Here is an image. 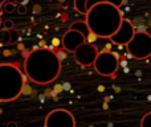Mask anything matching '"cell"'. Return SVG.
Masks as SVG:
<instances>
[{
  "label": "cell",
  "mask_w": 151,
  "mask_h": 127,
  "mask_svg": "<svg viewBox=\"0 0 151 127\" xmlns=\"http://www.w3.org/2000/svg\"><path fill=\"white\" fill-rule=\"evenodd\" d=\"M97 53H98V49L93 44L85 41L76 48L73 56H74L76 62L80 64L81 66H90L94 62V58H96Z\"/></svg>",
  "instance_id": "cell-7"
},
{
  "label": "cell",
  "mask_w": 151,
  "mask_h": 127,
  "mask_svg": "<svg viewBox=\"0 0 151 127\" xmlns=\"http://www.w3.org/2000/svg\"><path fill=\"white\" fill-rule=\"evenodd\" d=\"M4 1H5V0H0V5H1L3 3H4Z\"/></svg>",
  "instance_id": "cell-21"
},
{
  "label": "cell",
  "mask_w": 151,
  "mask_h": 127,
  "mask_svg": "<svg viewBox=\"0 0 151 127\" xmlns=\"http://www.w3.org/2000/svg\"><path fill=\"white\" fill-rule=\"evenodd\" d=\"M101 1H106V0H86V3H85L86 12H88V9H89L90 7H93L94 4H97V3H101Z\"/></svg>",
  "instance_id": "cell-14"
},
{
  "label": "cell",
  "mask_w": 151,
  "mask_h": 127,
  "mask_svg": "<svg viewBox=\"0 0 151 127\" xmlns=\"http://www.w3.org/2000/svg\"><path fill=\"white\" fill-rule=\"evenodd\" d=\"M45 127H74L76 119L70 111L65 109H56L52 110L45 117L44 121Z\"/></svg>",
  "instance_id": "cell-6"
},
{
  "label": "cell",
  "mask_w": 151,
  "mask_h": 127,
  "mask_svg": "<svg viewBox=\"0 0 151 127\" xmlns=\"http://www.w3.org/2000/svg\"><path fill=\"white\" fill-rule=\"evenodd\" d=\"M12 41L11 29H0V45H8Z\"/></svg>",
  "instance_id": "cell-11"
},
{
  "label": "cell",
  "mask_w": 151,
  "mask_h": 127,
  "mask_svg": "<svg viewBox=\"0 0 151 127\" xmlns=\"http://www.w3.org/2000/svg\"><path fill=\"white\" fill-rule=\"evenodd\" d=\"M16 11H17L20 15H24V13L27 12V8H25V5H23V4H19V5H16Z\"/></svg>",
  "instance_id": "cell-18"
},
{
  "label": "cell",
  "mask_w": 151,
  "mask_h": 127,
  "mask_svg": "<svg viewBox=\"0 0 151 127\" xmlns=\"http://www.w3.org/2000/svg\"><path fill=\"white\" fill-rule=\"evenodd\" d=\"M86 0H74V8L76 11L81 13V15H86V8H85Z\"/></svg>",
  "instance_id": "cell-12"
},
{
  "label": "cell",
  "mask_w": 151,
  "mask_h": 127,
  "mask_svg": "<svg viewBox=\"0 0 151 127\" xmlns=\"http://www.w3.org/2000/svg\"><path fill=\"white\" fill-rule=\"evenodd\" d=\"M24 73L12 62L0 64V102H11L21 95L24 89Z\"/></svg>",
  "instance_id": "cell-3"
},
{
  "label": "cell",
  "mask_w": 151,
  "mask_h": 127,
  "mask_svg": "<svg viewBox=\"0 0 151 127\" xmlns=\"http://www.w3.org/2000/svg\"><path fill=\"white\" fill-rule=\"evenodd\" d=\"M126 49L131 57L137 60L149 58L151 55V36L147 32H134L130 41L126 42Z\"/></svg>",
  "instance_id": "cell-4"
},
{
  "label": "cell",
  "mask_w": 151,
  "mask_h": 127,
  "mask_svg": "<svg viewBox=\"0 0 151 127\" xmlns=\"http://www.w3.org/2000/svg\"><path fill=\"white\" fill-rule=\"evenodd\" d=\"M1 13H3V7L0 5V16H1Z\"/></svg>",
  "instance_id": "cell-20"
},
{
  "label": "cell",
  "mask_w": 151,
  "mask_h": 127,
  "mask_svg": "<svg viewBox=\"0 0 151 127\" xmlns=\"http://www.w3.org/2000/svg\"><path fill=\"white\" fill-rule=\"evenodd\" d=\"M7 127H17V123H16V122H8Z\"/></svg>",
  "instance_id": "cell-19"
},
{
  "label": "cell",
  "mask_w": 151,
  "mask_h": 127,
  "mask_svg": "<svg viewBox=\"0 0 151 127\" xmlns=\"http://www.w3.org/2000/svg\"><path fill=\"white\" fill-rule=\"evenodd\" d=\"M4 12H7V13H12L13 11H16V5L13 4V3H4Z\"/></svg>",
  "instance_id": "cell-13"
},
{
  "label": "cell",
  "mask_w": 151,
  "mask_h": 127,
  "mask_svg": "<svg viewBox=\"0 0 151 127\" xmlns=\"http://www.w3.org/2000/svg\"><path fill=\"white\" fill-rule=\"evenodd\" d=\"M3 27H4L5 29H12V28H13V20H11V19L5 20L4 24H3Z\"/></svg>",
  "instance_id": "cell-16"
},
{
  "label": "cell",
  "mask_w": 151,
  "mask_h": 127,
  "mask_svg": "<svg viewBox=\"0 0 151 127\" xmlns=\"http://www.w3.org/2000/svg\"><path fill=\"white\" fill-rule=\"evenodd\" d=\"M0 25H1V16H0Z\"/></svg>",
  "instance_id": "cell-22"
},
{
  "label": "cell",
  "mask_w": 151,
  "mask_h": 127,
  "mask_svg": "<svg viewBox=\"0 0 151 127\" xmlns=\"http://www.w3.org/2000/svg\"><path fill=\"white\" fill-rule=\"evenodd\" d=\"M135 28H134L133 23L127 19H122L118 29L109 37L110 41L114 42L117 45H126V42L130 41V39L133 37Z\"/></svg>",
  "instance_id": "cell-8"
},
{
  "label": "cell",
  "mask_w": 151,
  "mask_h": 127,
  "mask_svg": "<svg viewBox=\"0 0 151 127\" xmlns=\"http://www.w3.org/2000/svg\"><path fill=\"white\" fill-rule=\"evenodd\" d=\"M24 73L32 82L48 85L58 78L61 73V60L49 48H36L24 61Z\"/></svg>",
  "instance_id": "cell-1"
},
{
  "label": "cell",
  "mask_w": 151,
  "mask_h": 127,
  "mask_svg": "<svg viewBox=\"0 0 151 127\" xmlns=\"http://www.w3.org/2000/svg\"><path fill=\"white\" fill-rule=\"evenodd\" d=\"M69 29H76V31L81 32V33L83 34V37L86 39V41H88V37H89V34H90V31H89L88 24H86L85 20L83 21H74V23L69 27Z\"/></svg>",
  "instance_id": "cell-10"
},
{
  "label": "cell",
  "mask_w": 151,
  "mask_h": 127,
  "mask_svg": "<svg viewBox=\"0 0 151 127\" xmlns=\"http://www.w3.org/2000/svg\"><path fill=\"white\" fill-rule=\"evenodd\" d=\"M107 3H110V4H113V5H115V7H118V8H121V5L123 4V0H106Z\"/></svg>",
  "instance_id": "cell-17"
},
{
  "label": "cell",
  "mask_w": 151,
  "mask_h": 127,
  "mask_svg": "<svg viewBox=\"0 0 151 127\" xmlns=\"http://www.w3.org/2000/svg\"><path fill=\"white\" fill-rule=\"evenodd\" d=\"M151 118V113H147L146 115H145L143 118H142V121H141V126L142 127H146V125H147V121H149Z\"/></svg>",
  "instance_id": "cell-15"
},
{
  "label": "cell",
  "mask_w": 151,
  "mask_h": 127,
  "mask_svg": "<svg viewBox=\"0 0 151 127\" xmlns=\"http://www.w3.org/2000/svg\"><path fill=\"white\" fill-rule=\"evenodd\" d=\"M86 39L83 37V34L81 32L76 31V29H69L68 32H65L63 36V48L66 50V52L73 53L74 49L81 45L82 42H85Z\"/></svg>",
  "instance_id": "cell-9"
},
{
  "label": "cell",
  "mask_w": 151,
  "mask_h": 127,
  "mask_svg": "<svg viewBox=\"0 0 151 127\" xmlns=\"http://www.w3.org/2000/svg\"><path fill=\"white\" fill-rule=\"evenodd\" d=\"M85 16L90 33L101 39H109L118 29L123 19L119 8L107 1L94 4L88 9Z\"/></svg>",
  "instance_id": "cell-2"
},
{
  "label": "cell",
  "mask_w": 151,
  "mask_h": 127,
  "mask_svg": "<svg viewBox=\"0 0 151 127\" xmlns=\"http://www.w3.org/2000/svg\"><path fill=\"white\" fill-rule=\"evenodd\" d=\"M118 65H119V61H118L117 55L111 52L97 53L93 62L96 72L104 77H110V75L115 74L118 70Z\"/></svg>",
  "instance_id": "cell-5"
}]
</instances>
